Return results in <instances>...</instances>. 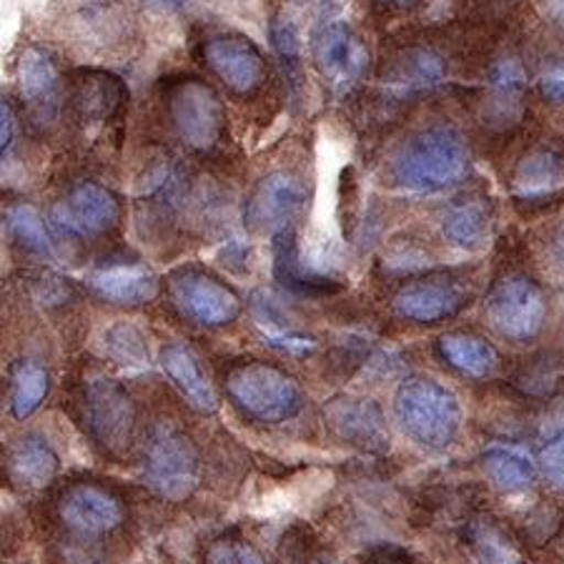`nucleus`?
<instances>
[{"mask_svg":"<svg viewBox=\"0 0 564 564\" xmlns=\"http://www.w3.org/2000/svg\"><path fill=\"white\" fill-rule=\"evenodd\" d=\"M389 8H397V11H406V8H414L420 0H384Z\"/></svg>","mask_w":564,"mask_h":564,"instance_id":"obj_40","label":"nucleus"},{"mask_svg":"<svg viewBox=\"0 0 564 564\" xmlns=\"http://www.w3.org/2000/svg\"><path fill=\"white\" fill-rule=\"evenodd\" d=\"M101 354L126 369H149V344L139 326L116 322L106 326L101 336Z\"/></svg>","mask_w":564,"mask_h":564,"instance_id":"obj_31","label":"nucleus"},{"mask_svg":"<svg viewBox=\"0 0 564 564\" xmlns=\"http://www.w3.org/2000/svg\"><path fill=\"white\" fill-rule=\"evenodd\" d=\"M66 29L73 43L104 58L129 56L133 43L139 41L129 11L116 0H84L68 13Z\"/></svg>","mask_w":564,"mask_h":564,"instance_id":"obj_10","label":"nucleus"},{"mask_svg":"<svg viewBox=\"0 0 564 564\" xmlns=\"http://www.w3.org/2000/svg\"><path fill=\"white\" fill-rule=\"evenodd\" d=\"M391 178L412 194H440L467 181L471 153L464 135L452 126H430L399 145L391 159Z\"/></svg>","mask_w":564,"mask_h":564,"instance_id":"obj_1","label":"nucleus"},{"mask_svg":"<svg viewBox=\"0 0 564 564\" xmlns=\"http://www.w3.org/2000/svg\"><path fill=\"white\" fill-rule=\"evenodd\" d=\"M86 422L90 434L106 452L123 454L131 447L135 406L129 391L116 379L94 375L86 379Z\"/></svg>","mask_w":564,"mask_h":564,"instance_id":"obj_12","label":"nucleus"},{"mask_svg":"<svg viewBox=\"0 0 564 564\" xmlns=\"http://www.w3.org/2000/svg\"><path fill=\"white\" fill-rule=\"evenodd\" d=\"M487 316L499 336L509 341H532L547 318L542 289L530 276L512 274L497 281L487 296Z\"/></svg>","mask_w":564,"mask_h":564,"instance_id":"obj_11","label":"nucleus"},{"mask_svg":"<svg viewBox=\"0 0 564 564\" xmlns=\"http://www.w3.org/2000/svg\"><path fill=\"white\" fill-rule=\"evenodd\" d=\"M312 53L332 94L347 96L367 76V45L339 15H326L316 25Z\"/></svg>","mask_w":564,"mask_h":564,"instance_id":"obj_6","label":"nucleus"},{"mask_svg":"<svg viewBox=\"0 0 564 564\" xmlns=\"http://www.w3.org/2000/svg\"><path fill=\"white\" fill-rule=\"evenodd\" d=\"M524 88L527 78L517 61H499L489 70V94H492V106L502 121H507L514 111H520Z\"/></svg>","mask_w":564,"mask_h":564,"instance_id":"obj_32","label":"nucleus"},{"mask_svg":"<svg viewBox=\"0 0 564 564\" xmlns=\"http://www.w3.org/2000/svg\"><path fill=\"white\" fill-rule=\"evenodd\" d=\"M271 41H274L279 58L284 63L291 88H299L302 86L304 63H302V43H299L296 25L291 23L289 18H274V23H271Z\"/></svg>","mask_w":564,"mask_h":564,"instance_id":"obj_35","label":"nucleus"},{"mask_svg":"<svg viewBox=\"0 0 564 564\" xmlns=\"http://www.w3.org/2000/svg\"><path fill=\"white\" fill-rule=\"evenodd\" d=\"M471 564H527L520 544L495 520H475L464 530Z\"/></svg>","mask_w":564,"mask_h":564,"instance_id":"obj_27","label":"nucleus"},{"mask_svg":"<svg viewBox=\"0 0 564 564\" xmlns=\"http://www.w3.org/2000/svg\"><path fill=\"white\" fill-rule=\"evenodd\" d=\"M540 90L550 104H564V63L544 73L540 80Z\"/></svg>","mask_w":564,"mask_h":564,"instance_id":"obj_37","label":"nucleus"},{"mask_svg":"<svg viewBox=\"0 0 564 564\" xmlns=\"http://www.w3.org/2000/svg\"><path fill=\"white\" fill-rule=\"evenodd\" d=\"M202 58L214 78L234 96L257 98L267 88V58L249 35L234 31L208 35L202 43Z\"/></svg>","mask_w":564,"mask_h":564,"instance_id":"obj_7","label":"nucleus"},{"mask_svg":"<svg viewBox=\"0 0 564 564\" xmlns=\"http://www.w3.org/2000/svg\"><path fill=\"white\" fill-rule=\"evenodd\" d=\"M6 224H8V231H11L13 239L21 243L23 249L39 253V257H53V253H56L51 236L45 231L43 218L33 206L13 204L6 212Z\"/></svg>","mask_w":564,"mask_h":564,"instance_id":"obj_33","label":"nucleus"},{"mask_svg":"<svg viewBox=\"0 0 564 564\" xmlns=\"http://www.w3.org/2000/svg\"><path fill=\"white\" fill-rule=\"evenodd\" d=\"M442 231L452 247L477 251L485 247L489 231H492V206L485 198L454 202L442 218Z\"/></svg>","mask_w":564,"mask_h":564,"instance_id":"obj_24","label":"nucleus"},{"mask_svg":"<svg viewBox=\"0 0 564 564\" xmlns=\"http://www.w3.org/2000/svg\"><path fill=\"white\" fill-rule=\"evenodd\" d=\"M304 206V178L294 171H271L249 194L247 206H243V221L253 234L276 236L286 229H294L291 224L302 216Z\"/></svg>","mask_w":564,"mask_h":564,"instance_id":"obj_13","label":"nucleus"},{"mask_svg":"<svg viewBox=\"0 0 564 564\" xmlns=\"http://www.w3.org/2000/svg\"><path fill=\"white\" fill-rule=\"evenodd\" d=\"M169 291L178 312L196 324L226 326L241 314L239 294L204 269L174 271L169 279Z\"/></svg>","mask_w":564,"mask_h":564,"instance_id":"obj_14","label":"nucleus"},{"mask_svg":"<svg viewBox=\"0 0 564 564\" xmlns=\"http://www.w3.org/2000/svg\"><path fill=\"white\" fill-rule=\"evenodd\" d=\"M447 76L444 61L436 51L426 45H397L379 63V96L387 106L414 104L416 98L442 84Z\"/></svg>","mask_w":564,"mask_h":564,"instance_id":"obj_9","label":"nucleus"},{"mask_svg":"<svg viewBox=\"0 0 564 564\" xmlns=\"http://www.w3.org/2000/svg\"><path fill=\"white\" fill-rule=\"evenodd\" d=\"M206 564H263L259 552L247 542L218 540L206 550Z\"/></svg>","mask_w":564,"mask_h":564,"instance_id":"obj_36","label":"nucleus"},{"mask_svg":"<svg viewBox=\"0 0 564 564\" xmlns=\"http://www.w3.org/2000/svg\"><path fill=\"white\" fill-rule=\"evenodd\" d=\"M129 88L121 78L104 68H76L66 86V106L84 126H104L121 116Z\"/></svg>","mask_w":564,"mask_h":564,"instance_id":"obj_17","label":"nucleus"},{"mask_svg":"<svg viewBox=\"0 0 564 564\" xmlns=\"http://www.w3.org/2000/svg\"><path fill=\"white\" fill-rule=\"evenodd\" d=\"M564 151L557 145H534L514 169L517 198L514 204L522 214L540 208H557L564 204Z\"/></svg>","mask_w":564,"mask_h":564,"instance_id":"obj_16","label":"nucleus"},{"mask_svg":"<svg viewBox=\"0 0 564 564\" xmlns=\"http://www.w3.org/2000/svg\"><path fill=\"white\" fill-rule=\"evenodd\" d=\"M145 3L159 6V8H174V6H178V3H184V0H145Z\"/></svg>","mask_w":564,"mask_h":564,"instance_id":"obj_41","label":"nucleus"},{"mask_svg":"<svg viewBox=\"0 0 564 564\" xmlns=\"http://www.w3.org/2000/svg\"><path fill=\"white\" fill-rule=\"evenodd\" d=\"M90 289L111 304L141 306L159 296V276L139 261L106 263L90 274Z\"/></svg>","mask_w":564,"mask_h":564,"instance_id":"obj_21","label":"nucleus"},{"mask_svg":"<svg viewBox=\"0 0 564 564\" xmlns=\"http://www.w3.org/2000/svg\"><path fill=\"white\" fill-rule=\"evenodd\" d=\"M169 126L191 151L212 153L226 139L229 118L212 84L196 76L169 78L161 88Z\"/></svg>","mask_w":564,"mask_h":564,"instance_id":"obj_3","label":"nucleus"},{"mask_svg":"<svg viewBox=\"0 0 564 564\" xmlns=\"http://www.w3.org/2000/svg\"><path fill=\"white\" fill-rule=\"evenodd\" d=\"M231 402L247 414L249 420L261 424H281L294 420L302 412V389L286 371L269 364H243L234 369L226 381Z\"/></svg>","mask_w":564,"mask_h":564,"instance_id":"obj_4","label":"nucleus"},{"mask_svg":"<svg viewBox=\"0 0 564 564\" xmlns=\"http://www.w3.org/2000/svg\"><path fill=\"white\" fill-rule=\"evenodd\" d=\"M13 477L31 489L48 487L58 471V457L41 436H25L11 452Z\"/></svg>","mask_w":564,"mask_h":564,"instance_id":"obj_29","label":"nucleus"},{"mask_svg":"<svg viewBox=\"0 0 564 564\" xmlns=\"http://www.w3.org/2000/svg\"><path fill=\"white\" fill-rule=\"evenodd\" d=\"M15 88L33 129L51 131L66 106V86L56 61L41 45H25L15 61Z\"/></svg>","mask_w":564,"mask_h":564,"instance_id":"obj_8","label":"nucleus"},{"mask_svg":"<svg viewBox=\"0 0 564 564\" xmlns=\"http://www.w3.org/2000/svg\"><path fill=\"white\" fill-rule=\"evenodd\" d=\"M251 308L253 316H257V326L261 329L263 339H267L271 347L289 354H308L316 347L312 336H306L299 329L294 318L286 314V308L281 306L279 299L274 294H269V291L253 294Z\"/></svg>","mask_w":564,"mask_h":564,"instance_id":"obj_25","label":"nucleus"},{"mask_svg":"<svg viewBox=\"0 0 564 564\" xmlns=\"http://www.w3.org/2000/svg\"><path fill=\"white\" fill-rule=\"evenodd\" d=\"M274 276L281 286L302 296L336 294L341 284L329 274L316 271L312 263L304 261L302 243L294 229H286L274 236Z\"/></svg>","mask_w":564,"mask_h":564,"instance_id":"obj_22","label":"nucleus"},{"mask_svg":"<svg viewBox=\"0 0 564 564\" xmlns=\"http://www.w3.org/2000/svg\"><path fill=\"white\" fill-rule=\"evenodd\" d=\"M324 420L341 442L361 452L384 454L389 449V430L377 402L364 397H334L324 406Z\"/></svg>","mask_w":564,"mask_h":564,"instance_id":"obj_19","label":"nucleus"},{"mask_svg":"<svg viewBox=\"0 0 564 564\" xmlns=\"http://www.w3.org/2000/svg\"><path fill=\"white\" fill-rule=\"evenodd\" d=\"M326 564H341V562H326Z\"/></svg>","mask_w":564,"mask_h":564,"instance_id":"obj_42","label":"nucleus"},{"mask_svg":"<svg viewBox=\"0 0 564 564\" xmlns=\"http://www.w3.org/2000/svg\"><path fill=\"white\" fill-rule=\"evenodd\" d=\"M61 517L73 530L104 534L123 522V507L101 487L73 485L61 497Z\"/></svg>","mask_w":564,"mask_h":564,"instance_id":"obj_20","label":"nucleus"},{"mask_svg":"<svg viewBox=\"0 0 564 564\" xmlns=\"http://www.w3.org/2000/svg\"><path fill=\"white\" fill-rule=\"evenodd\" d=\"M0 139H3V159L6 153L11 151V145L15 143V111L8 98H3V104H0Z\"/></svg>","mask_w":564,"mask_h":564,"instance_id":"obj_38","label":"nucleus"},{"mask_svg":"<svg viewBox=\"0 0 564 564\" xmlns=\"http://www.w3.org/2000/svg\"><path fill=\"white\" fill-rule=\"evenodd\" d=\"M51 377L39 361L23 359L11 371V412L15 420H29L48 397Z\"/></svg>","mask_w":564,"mask_h":564,"instance_id":"obj_30","label":"nucleus"},{"mask_svg":"<svg viewBox=\"0 0 564 564\" xmlns=\"http://www.w3.org/2000/svg\"><path fill=\"white\" fill-rule=\"evenodd\" d=\"M469 304V291L454 279H414L397 291L394 312L414 324H440Z\"/></svg>","mask_w":564,"mask_h":564,"instance_id":"obj_18","label":"nucleus"},{"mask_svg":"<svg viewBox=\"0 0 564 564\" xmlns=\"http://www.w3.org/2000/svg\"><path fill=\"white\" fill-rule=\"evenodd\" d=\"M394 416L409 440L432 452L452 447L462 426L457 397L430 377H412L399 384Z\"/></svg>","mask_w":564,"mask_h":564,"instance_id":"obj_2","label":"nucleus"},{"mask_svg":"<svg viewBox=\"0 0 564 564\" xmlns=\"http://www.w3.org/2000/svg\"><path fill=\"white\" fill-rule=\"evenodd\" d=\"M540 467L554 492H564V406L544 422Z\"/></svg>","mask_w":564,"mask_h":564,"instance_id":"obj_34","label":"nucleus"},{"mask_svg":"<svg viewBox=\"0 0 564 564\" xmlns=\"http://www.w3.org/2000/svg\"><path fill=\"white\" fill-rule=\"evenodd\" d=\"M440 351L447 359L449 367H454L464 377L471 379H487L492 377L499 367V354L487 339L477 334L452 332L444 334L440 339Z\"/></svg>","mask_w":564,"mask_h":564,"instance_id":"obj_26","label":"nucleus"},{"mask_svg":"<svg viewBox=\"0 0 564 564\" xmlns=\"http://www.w3.org/2000/svg\"><path fill=\"white\" fill-rule=\"evenodd\" d=\"M481 469L492 481V487L505 495L527 492L536 477V467L530 454L517 447H505V444H497V447H489L481 454Z\"/></svg>","mask_w":564,"mask_h":564,"instance_id":"obj_28","label":"nucleus"},{"mask_svg":"<svg viewBox=\"0 0 564 564\" xmlns=\"http://www.w3.org/2000/svg\"><path fill=\"white\" fill-rule=\"evenodd\" d=\"M143 475L153 492L181 502L198 485V454L188 436L171 422L153 426L145 444Z\"/></svg>","mask_w":564,"mask_h":564,"instance_id":"obj_5","label":"nucleus"},{"mask_svg":"<svg viewBox=\"0 0 564 564\" xmlns=\"http://www.w3.org/2000/svg\"><path fill=\"white\" fill-rule=\"evenodd\" d=\"M552 259L557 267L564 271V224L557 229V234L552 236Z\"/></svg>","mask_w":564,"mask_h":564,"instance_id":"obj_39","label":"nucleus"},{"mask_svg":"<svg viewBox=\"0 0 564 564\" xmlns=\"http://www.w3.org/2000/svg\"><path fill=\"white\" fill-rule=\"evenodd\" d=\"M161 367L166 377L174 381V387L184 394L186 402L198 412H216L218 394L212 379L202 367V359L186 344H169L161 351Z\"/></svg>","mask_w":564,"mask_h":564,"instance_id":"obj_23","label":"nucleus"},{"mask_svg":"<svg viewBox=\"0 0 564 564\" xmlns=\"http://www.w3.org/2000/svg\"><path fill=\"white\" fill-rule=\"evenodd\" d=\"M51 221L63 236L94 239L113 231L121 221V204L113 191L94 181L73 184L51 208Z\"/></svg>","mask_w":564,"mask_h":564,"instance_id":"obj_15","label":"nucleus"}]
</instances>
